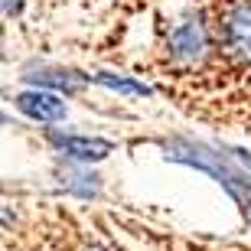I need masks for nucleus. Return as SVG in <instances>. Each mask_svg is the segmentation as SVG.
I'll return each mask as SVG.
<instances>
[{
	"instance_id": "1",
	"label": "nucleus",
	"mask_w": 251,
	"mask_h": 251,
	"mask_svg": "<svg viewBox=\"0 0 251 251\" xmlns=\"http://www.w3.org/2000/svg\"><path fill=\"white\" fill-rule=\"evenodd\" d=\"M222 43L228 56L251 65V0H228L222 10Z\"/></svg>"
},
{
	"instance_id": "2",
	"label": "nucleus",
	"mask_w": 251,
	"mask_h": 251,
	"mask_svg": "<svg viewBox=\"0 0 251 251\" xmlns=\"http://www.w3.org/2000/svg\"><path fill=\"white\" fill-rule=\"evenodd\" d=\"M167 49H170V56L176 59V62H196V59H202L205 49H209V33H205L202 20L199 17L179 20L176 26L170 29Z\"/></svg>"
},
{
	"instance_id": "3",
	"label": "nucleus",
	"mask_w": 251,
	"mask_h": 251,
	"mask_svg": "<svg viewBox=\"0 0 251 251\" xmlns=\"http://www.w3.org/2000/svg\"><path fill=\"white\" fill-rule=\"evenodd\" d=\"M17 108L33 121H62L65 118V101L52 92H43V88H29V92L17 95Z\"/></svg>"
},
{
	"instance_id": "4",
	"label": "nucleus",
	"mask_w": 251,
	"mask_h": 251,
	"mask_svg": "<svg viewBox=\"0 0 251 251\" xmlns=\"http://www.w3.org/2000/svg\"><path fill=\"white\" fill-rule=\"evenodd\" d=\"M49 140L62 150L65 157L82 160V163H92V160H104L114 150L111 140L101 137H75V134H49Z\"/></svg>"
},
{
	"instance_id": "5",
	"label": "nucleus",
	"mask_w": 251,
	"mask_h": 251,
	"mask_svg": "<svg viewBox=\"0 0 251 251\" xmlns=\"http://www.w3.org/2000/svg\"><path fill=\"white\" fill-rule=\"evenodd\" d=\"M26 78L43 85V88H59V92H78L85 85V78H78L75 72H62V69H56V72H36V75H26Z\"/></svg>"
},
{
	"instance_id": "6",
	"label": "nucleus",
	"mask_w": 251,
	"mask_h": 251,
	"mask_svg": "<svg viewBox=\"0 0 251 251\" xmlns=\"http://www.w3.org/2000/svg\"><path fill=\"white\" fill-rule=\"evenodd\" d=\"M92 82L104 85V88H111V92H124V95H150V85L144 82H130L124 75H108V72H98V75H88Z\"/></svg>"
},
{
	"instance_id": "7",
	"label": "nucleus",
	"mask_w": 251,
	"mask_h": 251,
	"mask_svg": "<svg viewBox=\"0 0 251 251\" xmlns=\"http://www.w3.org/2000/svg\"><path fill=\"white\" fill-rule=\"evenodd\" d=\"M85 251H101V248H85Z\"/></svg>"
},
{
	"instance_id": "8",
	"label": "nucleus",
	"mask_w": 251,
	"mask_h": 251,
	"mask_svg": "<svg viewBox=\"0 0 251 251\" xmlns=\"http://www.w3.org/2000/svg\"><path fill=\"white\" fill-rule=\"evenodd\" d=\"M248 212H251V205H248Z\"/></svg>"
}]
</instances>
